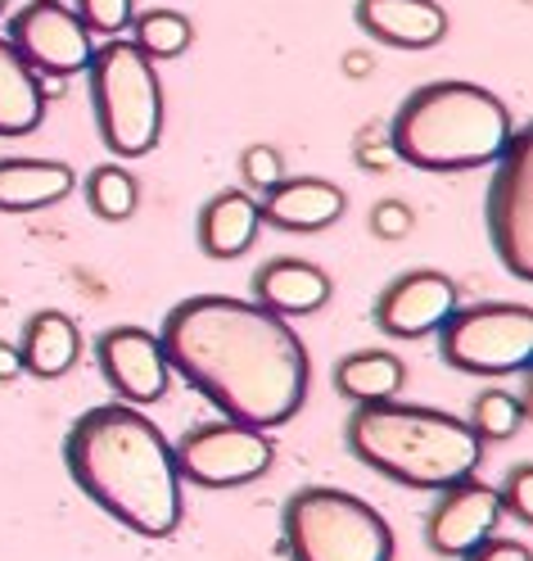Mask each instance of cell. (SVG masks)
Returning <instances> with one entry per match:
<instances>
[{"mask_svg": "<svg viewBox=\"0 0 533 561\" xmlns=\"http://www.w3.org/2000/svg\"><path fill=\"white\" fill-rule=\"evenodd\" d=\"M159 344L167 367L235 426H286L308 403V344L254 299L190 295L163 318Z\"/></svg>", "mask_w": 533, "mask_h": 561, "instance_id": "cell-1", "label": "cell"}, {"mask_svg": "<svg viewBox=\"0 0 533 561\" xmlns=\"http://www.w3.org/2000/svg\"><path fill=\"white\" fill-rule=\"evenodd\" d=\"M63 467L82 494L140 539H167L182 525V476L172 444L131 403H100L63 435Z\"/></svg>", "mask_w": 533, "mask_h": 561, "instance_id": "cell-2", "label": "cell"}, {"mask_svg": "<svg viewBox=\"0 0 533 561\" xmlns=\"http://www.w3.org/2000/svg\"><path fill=\"white\" fill-rule=\"evenodd\" d=\"M344 444L375 476L407 489H439L475 476L484 462V439L471 421L425 403H362L344 421Z\"/></svg>", "mask_w": 533, "mask_h": 561, "instance_id": "cell-3", "label": "cell"}, {"mask_svg": "<svg viewBox=\"0 0 533 561\" xmlns=\"http://www.w3.org/2000/svg\"><path fill=\"white\" fill-rule=\"evenodd\" d=\"M384 140L389 154L416 172H471L507 150L511 114L479 82H425L398 104Z\"/></svg>", "mask_w": 533, "mask_h": 561, "instance_id": "cell-4", "label": "cell"}, {"mask_svg": "<svg viewBox=\"0 0 533 561\" xmlns=\"http://www.w3.org/2000/svg\"><path fill=\"white\" fill-rule=\"evenodd\" d=\"M91 110L104 150L118 159H146L163 136V82L136 42H104L86 64Z\"/></svg>", "mask_w": 533, "mask_h": 561, "instance_id": "cell-5", "label": "cell"}, {"mask_svg": "<svg viewBox=\"0 0 533 561\" xmlns=\"http://www.w3.org/2000/svg\"><path fill=\"white\" fill-rule=\"evenodd\" d=\"M280 548L290 561H394V530L348 489L303 484L280 512Z\"/></svg>", "mask_w": 533, "mask_h": 561, "instance_id": "cell-6", "label": "cell"}, {"mask_svg": "<svg viewBox=\"0 0 533 561\" xmlns=\"http://www.w3.org/2000/svg\"><path fill=\"white\" fill-rule=\"evenodd\" d=\"M439 354L466 376H511L533 363V308L529 304H471L452 308L439 327Z\"/></svg>", "mask_w": 533, "mask_h": 561, "instance_id": "cell-7", "label": "cell"}, {"mask_svg": "<svg viewBox=\"0 0 533 561\" xmlns=\"http://www.w3.org/2000/svg\"><path fill=\"white\" fill-rule=\"evenodd\" d=\"M484 222L493 254L515 280H533V131H511L488 182Z\"/></svg>", "mask_w": 533, "mask_h": 561, "instance_id": "cell-8", "label": "cell"}, {"mask_svg": "<svg viewBox=\"0 0 533 561\" xmlns=\"http://www.w3.org/2000/svg\"><path fill=\"white\" fill-rule=\"evenodd\" d=\"M276 444L267 431L235 426V421H212V426H195L172 444V467L182 480L199 489H244L271 471Z\"/></svg>", "mask_w": 533, "mask_h": 561, "instance_id": "cell-9", "label": "cell"}, {"mask_svg": "<svg viewBox=\"0 0 533 561\" xmlns=\"http://www.w3.org/2000/svg\"><path fill=\"white\" fill-rule=\"evenodd\" d=\"M14 55L32 68L37 78H73L86 73L91 64V32L68 5H42L32 0L10 19V37Z\"/></svg>", "mask_w": 533, "mask_h": 561, "instance_id": "cell-10", "label": "cell"}, {"mask_svg": "<svg viewBox=\"0 0 533 561\" xmlns=\"http://www.w3.org/2000/svg\"><path fill=\"white\" fill-rule=\"evenodd\" d=\"M95 363H100V376L109 380V390L131 408L159 403L167 394L172 367L163 358L159 335L146 327H109L95 340Z\"/></svg>", "mask_w": 533, "mask_h": 561, "instance_id": "cell-11", "label": "cell"}, {"mask_svg": "<svg viewBox=\"0 0 533 561\" xmlns=\"http://www.w3.org/2000/svg\"><path fill=\"white\" fill-rule=\"evenodd\" d=\"M452 308H461L456 280L434 267H412L389 280L384 295L375 299V327L394 340H420L434 335Z\"/></svg>", "mask_w": 533, "mask_h": 561, "instance_id": "cell-12", "label": "cell"}, {"mask_svg": "<svg viewBox=\"0 0 533 561\" xmlns=\"http://www.w3.org/2000/svg\"><path fill=\"white\" fill-rule=\"evenodd\" d=\"M497 516H502V507H497V489H488L475 476H461V480L439 489L430 516H425V543H430V552H439V557L461 561L471 548L493 539Z\"/></svg>", "mask_w": 533, "mask_h": 561, "instance_id": "cell-13", "label": "cell"}, {"mask_svg": "<svg viewBox=\"0 0 533 561\" xmlns=\"http://www.w3.org/2000/svg\"><path fill=\"white\" fill-rule=\"evenodd\" d=\"M352 19L371 42L394 50H430L448 37V10L439 0H358Z\"/></svg>", "mask_w": 533, "mask_h": 561, "instance_id": "cell-14", "label": "cell"}, {"mask_svg": "<svg viewBox=\"0 0 533 561\" xmlns=\"http://www.w3.org/2000/svg\"><path fill=\"white\" fill-rule=\"evenodd\" d=\"M344 204H348V195L326 178H286L258 199V214L267 227L308 236V231L335 227L344 218Z\"/></svg>", "mask_w": 533, "mask_h": 561, "instance_id": "cell-15", "label": "cell"}, {"mask_svg": "<svg viewBox=\"0 0 533 561\" xmlns=\"http://www.w3.org/2000/svg\"><path fill=\"white\" fill-rule=\"evenodd\" d=\"M335 295V280L326 267H316L308 259H271L254 272V304H263L276 318H308L322 312Z\"/></svg>", "mask_w": 533, "mask_h": 561, "instance_id": "cell-16", "label": "cell"}, {"mask_svg": "<svg viewBox=\"0 0 533 561\" xmlns=\"http://www.w3.org/2000/svg\"><path fill=\"white\" fill-rule=\"evenodd\" d=\"M78 191V172L59 159H0V214H37Z\"/></svg>", "mask_w": 533, "mask_h": 561, "instance_id": "cell-17", "label": "cell"}, {"mask_svg": "<svg viewBox=\"0 0 533 561\" xmlns=\"http://www.w3.org/2000/svg\"><path fill=\"white\" fill-rule=\"evenodd\" d=\"M263 214H258V199L248 191H218L204 208H199V250L208 259H240L248 254V244L258 240Z\"/></svg>", "mask_w": 533, "mask_h": 561, "instance_id": "cell-18", "label": "cell"}, {"mask_svg": "<svg viewBox=\"0 0 533 561\" xmlns=\"http://www.w3.org/2000/svg\"><path fill=\"white\" fill-rule=\"evenodd\" d=\"M19 358H23V371L37 376V380H59L78 367L82 358V331L78 322L68 318L59 308H46V312H32L27 327H23V340H19Z\"/></svg>", "mask_w": 533, "mask_h": 561, "instance_id": "cell-19", "label": "cell"}, {"mask_svg": "<svg viewBox=\"0 0 533 561\" xmlns=\"http://www.w3.org/2000/svg\"><path fill=\"white\" fill-rule=\"evenodd\" d=\"M46 118V87L0 37V136H32Z\"/></svg>", "mask_w": 533, "mask_h": 561, "instance_id": "cell-20", "label": "cell"}, {"mask_svg": "<svg viewBox=\"0 0 533 561\" xmlns=\"http://www.w3.org/2000/svg\"><path fill=\"white\" fill-rule=\"evenodd\" d=\"M403 385H407V363L398 354H384V348H358V354H344L335 363V390L358 408L398 399Z\"/></svg>", "mask_w": 533, "mask_h": 561, "instance_id": "cell-21", "label": "cell"}, {"mask_svg": "<svg viewBox=\"0 0 533 561\" xmlns=\"http://www.w3.org/2000/svg\"><path fill=\"white\" fill-rule=\"evenodd\" d=\"M86 204L100 222H127L140 204V182L123 163H100L86 172Z\"/></svg>", "mask_w": 533, "mask_h": 561, "instance_id": "cell-22", "label": "cell"}, {"mask_svg": "<svg viewBox=\"0 0 533 561\" xmlns=\"http://www.w3.org/2000/svg\"><path fill=\"white\" fill-rule=\"evenodd\" d=\"M131 32H136L140 55H150V59H176V55H186L190 42H195V23L182 10L131 14Z\"/></svg>", "mask_w": 533, "mask_h": 561, "instance_id": "cell-23", "label": "cell"}, {"mask_svg": "<svg viewBox=\"0 0 533 561\" xmlns=\"http://www.w3.org/2000/svg\"><path fill=\"white\" fill-rule=\"evenodd\" d=\"M524 416H529V403L515 399L511 390H484V394H475L466 421L475 426V435L488 444V439H511L524 426Z\"/></svg>", "mask_w": 533, "mask_h": 561, "instance_id": "cell-24", "label": "cell"}, {"mask_svg": "<svg viewBox=\"0 0 533 561\" xmlns=\"http://www.w3.org/2000/svg\"><path fill=\"white\" fill-rule=\"evenodd\" d=\"M73 14L82 19L86 32H100V37H118L123 27H131L136 0H73Z\"/></svg>", "mask_w": 533, "mask_h": 561, "instance_id": "cell-25", "label": "cell"}, {"mask_svg": "<svg viewBox=\"0 0 533 561\" xmlns=\"http://www.w3.org/2000/svg\"><path fill=\"white\" fill-rule=\"evenodd\" d=\"M240 178L254 195H267L271 186L286 182V159H280L276 146H248L240 154Z\"/></svg>", "mask_w": 533, "mask_h": 561, "instance_id": "cell-26", "label": "cell"}, {"mask_svg": "<svg viewBox=\"0 0 533 561\" xmlns=\"http://www.w3.org/2000/svg\"><path fill=\"white\" fill-rule=\"evenodd\" d=\"M497 507L515 516L520 525H533V462H515L497 489Z\"/></svg>", "mask_w": 533, "mask_h": 561, "instance_id": "cell-27", "label": "cell"}, {"mask_svg": "<svg viewBox=\"0 0 533 561\" xmlns=\"http://www.w3.org/2000/svg\"><path fill=\"white\" fill-rule=\"evenodd\" d=\"M367 227H371V236H375V240H407V236H412V227H416V214H412V208H407L403 199H380V204L371 208Z\"/></svg>", "mask_w": 533, "mask_h": 561, "instance_id": "cell-28", "label": "cell"}, {"mask_svg": "<svg viewBox=\"0 0 533 561\" xmlns=\"http://www.w3.org/2000/svg\"><path fill=\"white\" fill-rule=\"evenodd\" d=\"M461 561H533V557H529V543H520V539H484Z\"/></svg>", "mask_w": 533, "mask_h": 561, "instance_id": "cell-29", "label": "cell"}, {"mask_svg": "<svg viewBox=\"0 0 533 561\" xmlns=\"http://www.w3.org/2000/svg\"><path fill=\"white\" fill-rule=\"evenodd\" d=\"M23 376V358H19V344L0 340V385H10Z\"/></svg>", "mask_w": 533, "mask_h": 561, "instance_id": "cell-30", "label": "cell"}, {"mask_svg": "<svg viewBox=\"0 0 533 561\" xmlns=\"http://www.w3.org/2000/svg\"><path fill=\"white\" fill-rule=\"evenodd\" d=\"M389 159H394V154H389V140H384V146H367V140H358V163H362V168L384 172V168H389Z\"/></svg>", "mask_w": 533, "mask_h": 561, "instance_id": "cell-31", "label": "cell"}, {"mask_svg": "<svg viewBox=\"0 0 533 561\" xmlns=\"http://www.w3.org/2000/svg\"><path fill=\"white\" fill-rule=\"evenodd\" d=\"M344 68H348V78H367V73H371V55H362V50H352V55L344 59Z\"/></svg>", "mask_w": 533, "mask_h": 561, "instance_id": "cell-32", "label": "cell"}, {"mask_svg": "<svg viewBox=\"0 0 533 561\" xmlns=\"http://www.w3.org/2000/svg\"><path fill=\"white\" fill-rule=\"evenodd\" d=\"M5 10H10V0H0V14H5Z\"/></svg>", "mask_w": 533, "mask_h": 561, "instance_id": "cell-33", "label": "cell"}, {"mask_svg": "<svg viewBox=\"0 0 533 561\" xmlns=\"http://www.w3.org/2000/svg\"><path fill=\"white\" fill-rule=\"evenodd\" d=\"M42 5H63V0H42Z\"/></svg>", "mask_w": 533, "mask_h": 561, "instance_id": "cell-34", "label": "cell"}]
</instances>
